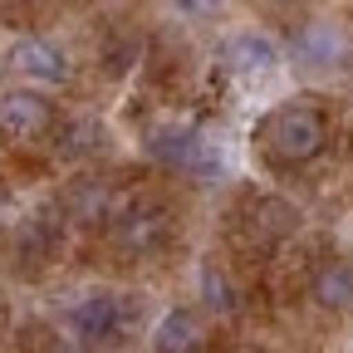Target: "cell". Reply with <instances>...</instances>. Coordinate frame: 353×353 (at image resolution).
<instances>
[{
	"instance_id": "cell-1",
	"label": "cell",
	"mask_w": 353,
	"mask_h": 353,
	"mask_svg": "<svg viewBox=\"0 0 353 353\" xmlns=\"http://www.w3.org/2000/svg\"><path fill=\"white\" fill-rule=\"evenodd\" d=\"M260 148H265V157H275L285 167L309 162V157H319V148H324V118L314 108H304V103L275 108V113H265V123H260Z\"/></svg>"
},
{
	"instance_id": "cell-2",
	"label": "cell",
	"mask_w": 353,
	"mask_h": 353,
	"mask_svg": "<svg viewBox=\"0 0 353 353\" xmlns=\"http://www.w3.org/2000/svg\"><path fill=\"white\" fill-rule=\"evenodd\" d=\"M64 324L79 343H113L118 334H128L138 324V304L128 294H108V290H88L64 309Z\"/></svg>"
},
{
	"instance_id": "cell-3",
	"label": "cell",
	"mask_w": 353,
	"mask_h": 353,
	"mask_svg": "<svg viewBox=\"0 0 353 353\" xmlns=\"http://www.w3.org/2000/svg\"><path fill=\"white\" fill-rule=\"evenodd\" d=\"M50 123H54V108L44 103L39 94H30V88H10V94H0V138L30 143Z\"/></svg>"
},
{
	"instance_id": "cell-4",
	"label": "cell",
	"mask_w": 353,
	"mask_h": 353,
	"mask_svg": "<svg viewBox=\"0 0 353 353\" xmlns=\"http://www.w3.org/2000/svg\"><path fill=\"white\" fill-rule=\"evenodd\" d=\"M10 64H15L25 79H34V83H64V79H69V64H64V54H59V44H50L44 34L15 39Z\"/></svg>"
},
{
	"instance_id": "cell-5",
	"label": "cell",
	"mask_w": 353,
	"mask_h": 353,
	"mask_svg": "<svg viewBox=\"0 0 353 353\" xmlns=\"http://www.w3.org/2000/svg\"><path fill=\"white\" fill-rule=\"evenodd\" d=\"M162 236H167V211H162V206H148V201L128 206V211L118 216V226H113L118 250H152Z\"/></svg>"
},
{
	"instance_id": "cell-6",
	"label": "cell",
	"mask_w": 353,
	"mask_h": 353,
	"mask_svg": "<svg viewBox=\"0 0 353 353\" xmlns=\"http://www.w3.org/2000/svg\"><path fill=\"white\" fill-rule=\"evenodd\" d=\"M309 299L324 309H353V255H329L309 275Z\"/></svg>"
},
{
	"instance_id": "cell-7",
	"label": "cell",
	"mask_w": 353,
	"mask_h": 353,
	"mask_svg": "<svg viewBox=\"0 0 353 353\" xmlns=\"http://www.w3.org/2000/svg\"><path fill=\"white\" fill-rule=\"evenodd\" d=\"M201 339H206V329H201L196 309H172L152 334V353H196Z\"/></svg>"
},
{
	"instance_id": "cell-8",
	"label": "cell",
	"mask_w": 353,
	"mask_h": 353,
	"mask_svg": "<svg viewBox=\"0 0 353 353\" xmlns=\"http://www.w3.org/2000/svg\"><path fill=\"white\" fill-rule=\"evenodd\" d=\"M148 152L157 157V162H167V167H196L201 157H206V148H201V132L196 128H162V132H152V143H148Z\"/></svg>"
},
{
	"instance_id": "cell-9",
	"label": "cell",
	"mask_w": 353,
	"mask_h": 353,
	"mask_svg": "<svg viewBox=\"0 0 353 353\" xmlns=\"http://www.w3.org/2000/svg\"><path fill=\"white\" fill-rule=\"evenodd\" d=\"M108 206H113V192H108V182H99V176H79V182H69V192H64V211L74 221H103Z\"/></svg>"
},
{
	"instance_id": "cell-10",
	"label": "cell",
	"mask_w": 353,
	"mask_h": 353,
	"mask_svg": "<svg viewBox=\"0 0 353 353\" xmlns=\"http://www.w3.org/2000/svg\"><path fill=\"white\" fill-rule=\"evenodd\" d=\"M339 50H343V39H339L329 25H304V30L294 34V59H299V64H329Z\"/></svg>"
},
{
	"instance_id": "cell-11",
	"label": "cell",
	"mask_w": 353,
	"mask_h": 353,
	"mask_svg": "<svg viewBox=\"0 0 353 353\" xmlns=\"http://www.w3.org/2000/svg\"><path fill=\"white\" fill-rule=\"evenodd\" d=\"M196 290H201L206 309H216V314H236V304H241V294H236L231 275L221 270V265H201V270H196Z\"/></svg>"
},
{
	"instance_id": "cell-12",
	"label": "cell",
	"mask_w": 353,
	"mask_h": 353,
	"mask_svg": "<svg viewBox=\"0 0 353 353\" xmlns=\"http://www.w3.org/2000/svg\"><path fill=\"white\" fill-rule=\"evenodd\" d=\"M226 59H231L236 69H245V74H265L280 54H275V44H270V39H260V34H241V39H231V44H226Z\"/></svg>"
},
{
	"instance_id": "cell-13",
	"label": "cell",
	"mask_w": 353,
	"mask_h": 353,
	"mask_svg": "<svg viewBox=\"0 0 353 353\" xmlns=\"http://www.w3.org/2000/svg\"><path fill=\"white\" fill-rule=\"evenodd\" d=\"M250 221H255L265 236H290V231L299 226V211H294L290 201H280V196H260L255 211H250Z\"/></svg>"
}]
</instances>
